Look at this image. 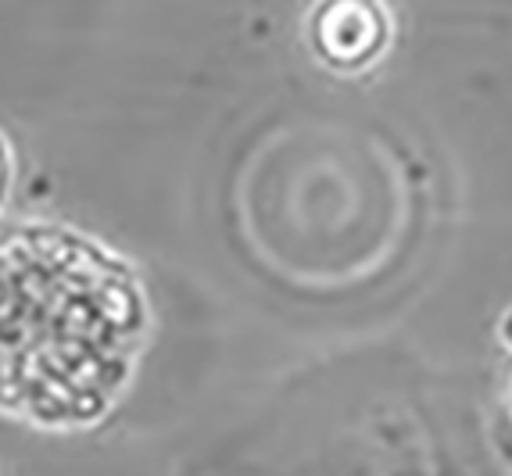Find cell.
I'll return each mask as SVG.
<instances>
[{"label": "cell", "mask_w": 512, "mask_h": 476, "mask_svg": "<svg viewBox=\"0 0 512 476\" xmlns=\"http://www.w3.org/2000/svg\"><path fill=\"white\" fill-rule=\"evenodd\" d=\"M140 340L137 290L76 240L29 233L0 244V405L47 426L111 405Z\"/></svg>", "instance_id": "cell-1"}, {"label": "cell", "mask_w": 512, "mask_h": 476, "mask_svg": "<svg viewBox=\"0 0 512 476\" xmlns=\"http://www.w3.org/2000/svg\"><path fill=\"white\" fill-rule=\"evenodd\" d=\"M394 18L387 0H319L308 15V47L341 76L366 72L391 51Z\"/></svg>", "instance_id": "cell-2"}, {"label": "cell", "mask_w": 512, "mask_h": 476, "mask_svg": "<svg viewBox=\"0 0 512 476\" xmlns=\"http://www.w3.org/2000/svg\"><path fill=\"white\" fill-rule=\"evenodd\" d=\"M8 187H11V158H8V147L0 140V204L8 197Z\"/></svg>", "instance_id": "cell-3"}, {"label": "cell", "mask_w": 512, "mask_h": 476, "mask_svg": "<svg viewBox=\"0 0 512 476\" xmlns=\"http://www.w3.org/2000/svg\"><path fill=\"white\" fill-rule=\"evenodd\" d=\"M498 333H502V340H505V348L512 351V308L502 315V326H498Z\"/></svg>", "instance_id": "cell-4"}]
</instances>
